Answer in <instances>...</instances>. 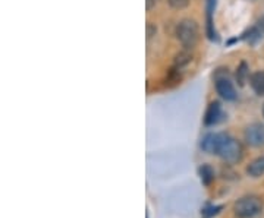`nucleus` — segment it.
<instances>
[{"label":"nucleus","mask_w":264,"mask_h":218,"mask_svg":"<svg viewBox=\"0 0 264 218\" xmlns=\"http://www.w3.org/2000/svg\"><path fill=\"white\" fill-rule=\"evenodd\" d=\"M200 176H201V180L204 185H210L215 179V172L210 166L204 164L201 169H200Z\"/></svg>","instance_id":"14"},{"label":"nucleus","mask_w":264,"mask_h":218,"mask_svg":"<svg viewBox=\"0 0 264 218\" xmlns=\"http://www.w3.org/2000/svg\"><path fill=\"white\" fill-rule=\"evenodd\" d=\"M220 116H222L220 103H219V101H213V103H210V106H209V109H207V111H206L204 123H206L207 126H212V125H215V123L219 122Z\"/></svg>","instance_id":"6"},{"label":"nucleus","mask_w":264,"mask_h":218,"mask_svg":"<svg viewBox=\"0 0 264 218\" xmlns=\"http://www.w3.org/2000/svg\"><path fill=\"white\" fill-rule=\"evenodd\" d=\"M191 59H192L191 50H190V48H184L182 51H179V53L175 56V62H173V65H175V67H176V69H181V67L187 66V65L191 62Z\"/></svg>","instance_id":"11"},{"label":"nucleus","mask_w":264,"mask_h":218,"mask_svg":"<svg viewBox=\"0 0 264 218\" xmlns=\"http://www.w3.org/2000/svg\"><path fill=\"white\" fill-rule=\"evenodd\" d=\"M168 4H169L172 9L181 10V9H185V7L190 4V0H168Z\"/></svg>","instance_id":"15"},{"label":"nucleus","mask_w":264,"mask_h":218,"mask_svg":"<svg viewBox=\"0 0 264 218\" xmlns=\"http://www.w3.org/2000/svg\"><path fill=\"white\" fill-rule=\"evenodd\" d=\"M216 154L226 163H238L242 158V145L226 133H217Z\"/></svg>","instance_id":"1"},{"label":"nucleus","mask_w":264,"mask_h":218,"mask_svg":"<svg viewBox=\"0 0 264 218\" xmlns=\"http://www.w3.org/2000/svg\"><path fill=\"white\" fill-rule=\"evenodd\" d=\"M263 116H264V107H263Z\"/></svg>","instance_id":"19"},{"label":"nucleus","mask_w":264,"mask_h":218,"mask_svg":"<svg viewBox=\"0 0 264 218\" xmlns=\"http://www.w3.org/2000/svg\"><path fill=\"white\" fill-rule=\"evenodd\" d=\"M215 6H216V0H207V34H209L210 40L216 38V32H215V28H213V18H212Z\"/></svg>","instance_id":"9"},{"label":"nucleus","mask_w":264,"mask_h":218,"mask_svg":"<svg viewBox=\"0 0 264 218\" xmlns=\"http://www.w3.org/2000/svg\"><path fill=\"white\" fill-rule=\"evenodd\" d=\"M216 91H217V94H219L223 100H226V101H234V100H237V89H235L234 84H232L226 76H223V78H216Z\"/></svg>","instance_id":"5"},{"label":"nucleus","mask_w":264,"mask_h":218,"mask_svg":"<svg viewBox=\"0 0 264 218\" xmlns=\"http://www.w3.org/2000/svg\"><path fill=\"white\" fill-rule=\"evenodd\" d=\"M216 147H217V133L206 135L201 142V148L209 154H216Z\"/></svg>","instance_id":"10"},{"label":"nucleus","mask_w":264,"mask_h":218,"mask_svg":"<svg viewBox=\"0 0 264 218\" xmlns=\"http://www.w3.org/2000/svg\"><path fill=\"white\" fill-rule=\"evenodd\" d=\"M219 210H222V207H215V208H210V210H206V211H209V213H204V217H212L213 214H217L219 213Z\"/></svg>","instance_id":"17"},{"label":"nucleus","mask_w":264,"mask_h":218,"mask_svg":"<svg viewBox=\"0 0 264 218\" xmlns=\"http://www.w3.org/2000/svg\"><path fill=\"white\" fill-rule=\"evenodd\" d=\"M263 199L256 195L242 196L234 205V213L238 218H259L263 213Z\"/></svg>","instance_id":"2"},{"label":"nucleus","mask_w":264,"mask_h":218,"mask_svg":"<svg viewBox=\"0 0 264 218\" xmlns=\"http://www.w3.org/2000/svg\"><path fill=\"white\" fill-rule=\"evenodd\" d=\"M250 84L257 95H264V70L253 73L250 78Z\"/></svg>","instance_id":"8"},{"label":"nucleus","mask_w":264,"mask_h":218,"mask_svg":"<svg viewBox=\"0 0 264 218\" xmlns=\"http://www.w3.org/2000/svg\"><path fill=\"white\" fill-rule=\"evenodd\" d=\"M248 37H250V43H256L257 40H260L264 34V16L248 31Z\"/></svg>","instance_id":"12"},{"label":"nucleus","mask_w":264,"mask_h":218,"mask_svg":"<svg viewBox=\"0 0 264 218\" xmlns=\"http://www.w3.org/2000/svg\"><path fill=\"white\" fill-rule=\"evenodd\" d=\"M159 0H145V9L147 10H151L156 4H157Z\"/></svg>","instance_id":"18"},{"label":"nucleus","mask_w":264,"mask_h":218,"mask_svg":"<svg viewBox=\"0 0 264 218\" xmlns=\"http://www.w3.org/2000/svg\"><path fill=\"white\" fill-rule=\"evenodd\" d=\"M156 26L154 25H151V23H148L147 25V38H151L153 35H156Z\"/></svg>","instance_id":"16"},{"label":"nucleus","mask_w":264,"mask_h":218,"mask_svg":"<svg viewBox=\"0 0 264 218\" xmlns=\"http://www.w3.org/2000/svg\"><path fill=\"white\" fill-rule=\"evenodd\" d=\"M248 75H250V72H248V65H247L245 62H242V63L238 66V70H237V81H238L240 87H244V85H245Z\"/></svg>","instance_id":"13"},{"label":"nucleus","mask_w":264,"mask_h":218,"mask_svg":"<svg viewBox=\"0 0 264 218\" xmlns=\"http://www.w3.org/2000/svg\"><path fill=\"white\" fill-rule=\"evenodd\" d=\"M247 173L251 177H260L264 174V155L253 160L250 166L247 167Z\"/></svg>","instance_id":"7"},{"label":"nucleus","mask_w":264,"mask_h":218,"mask_svg":"<svg viewBox=\"0 0 264 218\" xmlns=\"http://www.w3.org/2000/svg\"><path fill=\"white\" fill-rule=\"evenodd\" d=\"M245 141L248 145L260 148L264 147V125L262 123H253L245 129Z\"/></svg>","instance_id":"4"},{"label":"nucleus","mask_w":264,"mask_h":218,"mask_svg":"<svg viewBox=\"0 0 264 218\" xmlns=\"http://www.w3.org/2000/svg\"><path fill=\"white\" fill-rule=\"evenodd\" d=\"M176 37L184 48L192 50L198 41V25L194 19H182L176 26Z\"/></svg>","instance_id":"3"}]
</instances>
